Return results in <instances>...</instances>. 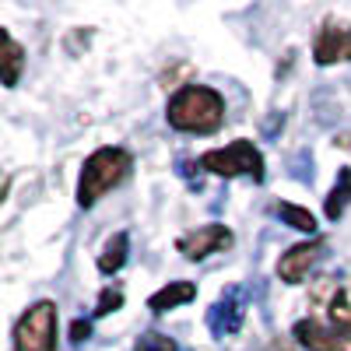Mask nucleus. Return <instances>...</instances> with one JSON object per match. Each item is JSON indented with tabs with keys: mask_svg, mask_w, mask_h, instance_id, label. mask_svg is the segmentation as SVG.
Segmentation results:
<instances>
[{
	"mask_svg": "<svg viewBox=\"0 0 351 351\" xmlns=\"http://www.w3.org/2000/svg\"><path fill=\"white\" fill-rule=\"evenodd\" d=\"M88 337H92V319H74V324H71V341L84 344Z\"/></svg>",
	"mask_w": 351,
	"mask_h": 351,
	"instance_id": "18",
	"label": "nucleus"
},
{
	"mask_svg": "<svg viewBox=\"0 0 351 351\" xmlns=\"http://www.w3.org/2000/svg\"><path fill=\"white\" fill-rule=\"evenodd\" d=\"M324 253H327V243L324 239H309V243H295L291 250H285L281 253V260H278V278L285 281V285H302L306 278H309V271L316 267L319 260H324Z\"/></svg>",
	"mask_w": 351,
	"mask_h": 351,
	"instance_id": "8",
	"label": "nucleus"
},
{
	"mask_svg": "<svg viewBox=\"0 0 351 351\" xmlns=\"http://www.w3.org/2000/svg\"><path fill=\"white\" fill-rule=\"evenodd\" d=\"M348 200H351V169H337V183H334V190H330L327 200H324L327 221H337V218L344 215Z\"/></svg>",
	"mask_w": 351,
	"mask_h": 351,
	"instance_id": "14",
	"label": "nucleus"
},
{
	"mask_svg": "<svg viewBox=\"0 0 351 351\" xmlns=\"http://www.w3.org/2000/svg\"><path fill=\"white\" fill-rule=\"evenodd\" d=\"M0 67H4V88H14L21 81V67H25V49L21 43L11 36V28H0Z\"/></svg>",
	"mask_w": 351,
	"mask_h": 351,
	"instance_id": "12",
	"label": "nucleus"
},
{
	"mask_svg": "<svg viewBox=\"0 0 351 351\" xmlns=\"http://www.w3.org/2000/svg\"><path fill=\"white\" fill-rule=\"evenodd\" d=\"M165 120L180 134H215L225 123V99L208 84H183L169 99Z\"/></svg>",
	"mask_w": 351,
	"mask_h": 351,
	"instance_id": "1",
	"label": "nucleus"
},
{
	"mask_svg": "<svg viewBox=\"0 0 351 351\" xmlns=\"http://www.w3.org/2000/svg\"><path fill=\"white\" fill-rule=\"evenodd\" d=\"M246 306H250V295L243 285H232L225 288L221 295L215 299V306L208 309V330L215 337H232L243 330V319H246Z\"/></svg>",
	"mask_w": 351,
	"mask_h": 351,
	"instance_id": "7",
	"label": "nucleus"
},
{
	"mask_svg": "<svg viewBox=\"0 0 351 351\" xmlns=\"http://www.w3.org/2000/svg\"><path fill=\"white\" fill-rule=\"evenodd\" d=\"M295 341L306 348V351H351V334L348 330H334L327 324H319V319H299L295 327H291Z\"/></svg>",
	"mask_w": 351,
	"mask_h": 351,
	"instance_id": "10",
	"label": "nucleus"
},
{
	"mask_svg": "<svg viewBox=\"0 0 351 351\" xmlns=\"http://www.w3.org/2000/svg\"><path fill=\"white\" fill-rule=\"evenodd\" d=\"M313 302H324L327 324L334 330L351 334V281H334V278H319Z\"/></svg>",
	"mask_w": 351,
	"mask_h": 351,
	"instance_id": "9",
	"label": "nucleus"
},
{
	"mask_svg": "<svg viewBox=\"0 0 351 351\" xmlns=\"http://www.w3.org/2000/svg\"><path fill=\"white\" fill-rule=\"evenodd\" d=\"M120 306H123V288L106 285L102 295H99V302H95V309H92V316H95V319H99V316H109V313H116Z\"/></svg>",
	"mask_w": 351,
	"mask_h": 351,
	"instance_id": "17",
	"label": "nucleus"
},
{
	"mask_svg": "<svg viewBox=\"0 0 351 351\" xmlns=\"http://www.w3.org/2000/svg\"><path fill=\"white\" fill-rule=\"evenodd\" d=\"M127 256H130V236H127V232H116V236L106 239V246L99 253V271L102 274H120Z\"/></svg>",
	"mask_w": 351,
	"mask_h": 351,
	"instance_id": "13",
	"label": "nucleus"
},
{
	"mask_svg": "<svg viewBox=\"0 0 351 351\" xmlns=\"http://www.w3.org/2000/svg\"><path fill=\"white\" fill-rule=\"evenodd\" d=\"M197 165L204 172H211L218 176V180H236V176H246V180L253 183H263V155L253 141L239 137V141H232L225 144V148H211V152H204L197 158Z\"/></svg>",
	"mask_w": 351,
	"mask_h": 351,
	"instance_id": "3",
	"label": "nucleus"
},
{
	"mask_svg": "<svg viewBox=\"0 0 351 351\" xmlns=\"http://www.w3.org/2000/svg\"><path fill=\"white\" fill-rule=\"evenodd\" d=\"M313 60L319 67H334V64H348L351 60V25L344 18H324L319 32L313 39Z\"/></svg>",
	"mask_w": 351,
	"mask_h": 351,
	"instance_id": "6",
	"label": "nucleus"
},
{
	"mask_svg": "<svg viewBox=\"0 0 351 351\" xmlns=\"http://www.w3.org/2000/svg\"><path fill=\"white\" fill-rule=\"evenodd\" d=\"M278 218L291 228H299V232H309V236L316 239V218L306 208H299V204H278Z\"/></svg>",
	"mask_w": 351,
	"mask_h": 351,
	"instance_id": "15",
	"label": "nucleus"
},
{
	"mask_svg": "<svg viewBox=\"0 0 351 351\" xmlns=\"http://www.w3.org/2000/svg\"><path fill=\"white\" fill-rule=\"evenodd\" d=\"M193 299H197V285L193 281H169V285H162L155 295L148 299V309L162 316V313H169L176 306H186Z\"/></svg>",
	"mask_w": 351,
	"mask_h": 351,
	"instance_id": "11",
	"label": "nucleus"
},
{
	"mask_svg": "<svg viewBox=\"0 0 351 351\" xmlns=\"http://www.w3.org/2000/svg\"><path fill=\"white\" fill-rule=\"evenodd\" d=\"M334 144H337V148H344V152H351V130L337 134V137H334Z\"/></svg>",
	"mask_w": 351,
	"mask_h": 351,
	"instance_id": "19",
	"label": "nucleus"
},
{
	"mask_svg": "<svg viewBox=\"0 0 351 351\" xmlns=\"http://www.w3.org/2000/svg\"><path fill=\"white\" fill-rule=\"evenodd\" d=\"M232 243H236V236H232V228L221 225V221H208V225H197L190 232H183V236H176V250H180L186 260H208L211 253H225L232 250Z\"/></svg>",
	"mask_w": 351,
	"mask_h": 351,
	"instance_id": "5",
	"label": "nucleus"
},
{
	"mask_svg": "<svg viewBox=\"0 0 351 351\" xmlns=\"http://www.w3.org/2000/svg\"><path fill=\"white\" fill-rule=\"evenodd\" d=\"M60 337V309L53 299L32 302L14 324V351H56Z\"/></svg>",
	"mask_w": 351,
	"mask_h": 351,
	"instance_id": "4",
	"label": "nucleus"
},
{
	"mask_svg": "<svg viewBox=\"0 0 351 351\" xmlns=\"http://www.w3.org/2000/svg\"><path fill=\"white\" fill-rule=\"evenodd\" d=\"M134 351H180V344H176V337H169L162 330H144L134 341Z\"/></svg>",
	"mask_w": 351,
	"mask_h": 351,
	"instance_id": "16",
	"label": "nucleus"
},
{
	"mask_svg": "<svg viewBox=\"0 0 351 351\" xmlns=\"http://www.w3.org/2000/svg\"><path fill=\"white\" fill-rule=\"evenodd\" d=\"M134 169V155L127 148H99L84 158L81 165V176H77V208H95V204L116 190Z\"/></svg>",
	"mask_w": 351,
	"mask_h": 351,
	"instance_id": "2",
	"label": "nucleus"
}]
</instances>
